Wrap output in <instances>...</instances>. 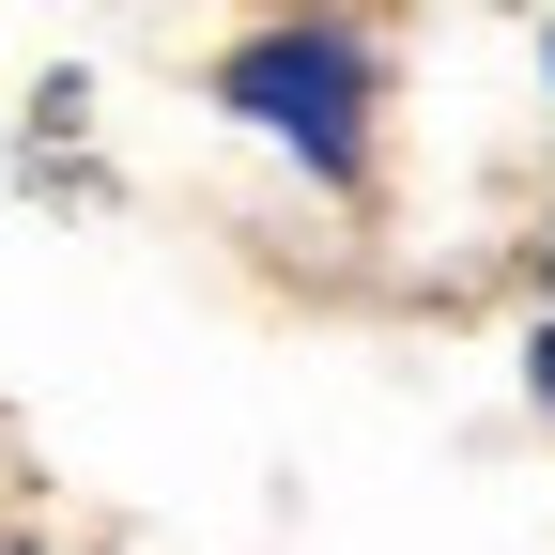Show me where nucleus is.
<instances>
[{"mask_svg":"<svg viewBox=\"0 0 555 555\" xmlns=\"http://www.w3.org/2000/svg\"><path fill=\"white\" fill-rule=\"evenodd\" d=\"M217 108L262 124L309 185H356V170H371L386 62H371V31H339V16H278V31H247V47L217 62Z\"/></svg>","mask_w":555,"mask_h":555,"instance_id":"nucleus-1","label":"nucleus"},{"mask_svg":"<svg viewBox=\"0 0 555 555\" xmlns=\"http://www.w3.org/2000/svg\"><path fill=\"white\" fill-rule=\"evenodd\" d=\"M525 386H540V416H555V324H540V339H525Z\"/></svg>","mask_w":555,"mask_h":555,"instance_id":"nucleus-2","label":"nucleus"},{"mask_svg":"<svg viewBox=\"0 0 555 555\" xmlns=\"http://www.w3.org/2000/svg\"><path fill=\"white\" fill-rule=\"evenodd\" d=\"M540 62H555V47H540Z\"/></svg>","mask_w":555,"mask_h":555,"instance_id":"nucleus-3","label":"nucleus"}]
</instances>
